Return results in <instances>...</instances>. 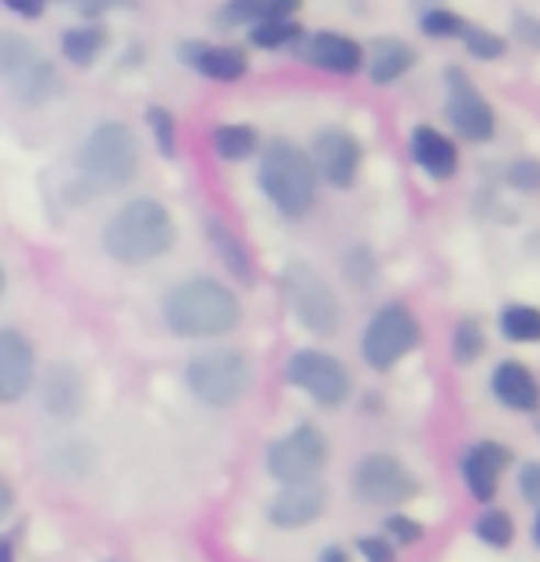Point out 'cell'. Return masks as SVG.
Instances as JSON below:
<instances>
[{"mask_svg":"<svg viewBox=\"0 0 540 562\" xmlns=\"http://www.w3.org/2000/svg\"><path fill=\"white\" fill-rule=\"evenodd\" d=\"M162 316L169 331L180 338H221L236 331L239 324V302L236 294L221 283L206 280V276H192V280L177 283L166 291Z\"/></svg>","mask_w":540,"mask_h":562,"instance_id":"cell-1","label":"cell"},{"mask_svg":"<svg viewBox=\"0 0 540 562\" xmlns=\"http://www.w3.org/2000/svg\"><path fill=\"white\" fill-rule=\"evenodd\" d=\"M173 217L155 199H133L103 228V247L122 265H147L173 247Z\"/></svg>","mask_w":540,"mask_h":562,"instance_id":"cell-2","label":"cell"},{"mask_svg":"<svg viewBox=\"0 0 540 562\" xmlns=\"http://www.w3.org/2000/svg\"><path fill=\"white\" fill-rule=\"evenodd\" d=\"M140 166V147L130 125L103 122L92 130L78 155V188L85 195H108L125 188Z\"/></svg>","mask_w":540,"mask_h":562,"instance_id":"cell-3","label":"cell"},{"mask_svg":"<svg viewBox=\"0 0 540 562\" xmlns=\"http://www.w3.org/2000/svg\"><path fill=\"white\" fill-rule=\"evenodd\" d=\"M261 188L280 214L302 217L316 199L313 158L288 140H272L265 147V158H261Z\"/></svg>","mask_w":540,"mask_h":562,"instance_id":"cell-4","label":"cell"},{"mask_svg":"<svg viewBox=\"0 0 540 562\" xmlns=\"http://www.w3.org/2000/svg\"><path fill=\"white\" fill-rule=\"evenodd\" d=\"M188 386L203 405L228 408L247 394L250 386V364L236 349H206L192 357L188 364Z\"/></svg>","mask_w":540,"mask_h":562,"instance_id":"cell-5","label":"cell"},{"mask_svg":"<svg viewBox=\"0 0 540 562\" xmlns=\"http://www.w3.org/2000/svg\"><path fill=\"white\" fill-rule=\"evenodd\" d=\"M283 291L294 316L302 321V327H310L313 335H331L338 327V302L335 291L327 288V280L320 272H313L310 265H291L283 276Z\"/></svg>","mask_w":540,"mask_h":562,"instance_id":"cell-6","label":"cell"},{"mask_svg":"<svg viewBox=\"0 0 540 562\" xmlns=\"http://www.w3.org/2000/svg\"><path fill=\"white\" fill-rule=\"evenodd\" d=\"M324 463H327V441L320 430L310 427V423H302L299 430H291L288 438H280L269 449L272 479L288 482V485L313 482L316 474L324 471Z\"/></svg>","mask_w":540,"mask_h":562,"instance_id":"cell-7","label":"cell"},{"mask_svg":"<svg viewBox=\"0 0 540 562\" xmlns=\"http://www.w3.org/2000/svg\"><path fill=\"white\" fill-rule=\"evenodd\" d=\"M288 379L299 390H305L313 401H320L324 408L342 405L349 397V390H353L342 360H335L331 353H320V349H302V353H294L288 364Z\"/></svg>","mask_w":540,"mask_h":562,"instance_id":"cell-8","label":"cell"},{"mask_svg":"<svg viewBox=\"0 0 540 562\" xmlns=\"http://www.w3.org/2000/svg\"><path fill=\"white\" fill-rule=\"evenodd\" d=\"M419 342V324L405 305H386L383 313L368 324L364 331V360L379 371H386L390 364H397L401 357L412 353Z\"/></svg>","mask_w":540,"mask_h":562,"instance_id":"cell-9","label":"cell"},{"mask_svg":"<svg viewBox=\"0 0 540 562\" xmlns=\"http://www.w3.org/2000/svg\"><path fill=\"white\" fill-rule=\"evenodd\" d=\"M357 496L368 504H401L416 496L419 482L412 479L408 467H401L394 456H368L353 474Z\"/></svg>","mask_w":540,"mask_h":562,"instance_id":"cell-10","label":"cell"},{"mask_svg":"<svg viewBox=\"0 0 540 562\" xmlns=\"http://www.w3.org/2000/svg\"><path fill=\"white\" fill-rule=\"evenodd\" d=\"M449 119L460 136L482 144L493 136V108L463 70H449Z\"/></svg>","mask_w":540,"mask_h":562,"instance_id":"cell-11","label":"cell"},{"mask_svg":"<svg viewBox=\"0 0 540 562\" xmlns=\"http://www.w3.org/2000/svg\"><path fill=\"white\" fill-rule=\"evenodd\" d=\"M34 386V346L19 331H0V401L15 405Z\"/></svg>","mask_w":540,"mask_h":562,"instance_id":"cell-12","label":"cell"},{"mask_svg":"<svg viewBox=\"0 0 540 562\" xmlns=\"http://www.w3.org/2000/svg\"><path fill=\"white\" fill-rule=\"evenodd\" d=\"M313 169H320L335 188H349L360 169V144L342 130L320 133L313 144Z\"/></svg>","mask_w":540,"mask_h":562,"instance_id":"cell-13","label":"cell"},{"mask_svg":"<svg viewBox=\"0 0 540 562\" xmlns=\"http://www.w3.org/2000/svg\"><path fill=\"white\" fill-rule=\"evenodd\" d=\"M324 504H327L324 485H316V482H294V485H288V490L277 496V501H272L269 518L277 526H283V529H299V526H310L313 518H320Z\"/></svg>","mask_w":540,"mask_h":562,"instance_id":"cell-14","label":"cell"},{"mask_svg":"<svg viewBox=\"0 0 540 562\" xmlns=\"http://www.w3.org/2000/svg\"><path fill=\"white\" fill-rule=\"evenodd\" d=\"M507 460H511V452L496 441L474 445V449L463 456V479H468L471 493L479 496V501H490L496 493V482H500V471L507 467Z\"/></svg>","mask_w":540,"mask_h":562,"instance_id":"cell-15","label":"cell"},{"mask_svg":"<svg viewBox=\"0 0 540 562\" xmlns=\"http://www.w3.org/2000/svg\"><path fill=\"white\" fill-rule=\"evenodd\" d=\"M41 401L56 419H74L85 405V383L74 368H48L45 383H41Z\"/></svg>","mask_w":540,"mask_h":562,"instance_id":"cell-16","label":"cell"},{"mask_svg":"<svg viewBox=\"0 0 540 562\" xmlns=\"http://www.w3.org/2000/svg\"><path fill=\"white\" fill-rule=\"evenodd\" d=\"M412 155H416V162L438 180H449L460 166L457 144H452L449 136L434 133L430 125H419V130L412 133Z\"/></svg>","mask_w":540,"mask_h":562,"instance_id":"cell-17","label":"cell"},{"mask_svg":"<svg viewBox=\"0 0 540 562\" xmlns=\"http://www.w3.org/2000/svg\"><path fill=\"white\" fill-rule=\"evenodd\" d=\"M412 67H416V48L401 37H379L372 52H368V78L375 85L397 81L401 74H408Z\"/></svg>","mask_w":540,"mask_h":562,"instance_id":"cell-18","label":"cell"},{"mask_svg":"<svg viewBox=\"0 0 540 562\" xmlns=\"http://www.w3.org/2000/svg\"><path fill=\"white\" fill-rule=\"evenodd\" d=\"M305 56H310L316 67H324L331 74H353L360 70V63H364V48H360L353 37H342V34H316L310 41V48H305Z\"/></svg>","mask_w":540,"mask_h":562,"instance_id":"cell-19","label":"cell"},{"mask_svg":"<svg viewBox=\"0 0 540 562\" xmlns=\"http://www.w3.org/2000/svg\"><path fill=\"white\" fill-rule=\"evenodd\" d=\"M184 59L199 74L214 81H239L247 74V56L239 48H214V45H184Z\"/></svg>","mask_w":540,"mask_h":562,"instance_id":"cell-20","label":"cell"},{"mask_svg":"<svg viewBox=\"0 0 540 562\" xmlns=\"http://www.w3.org/2000/svg\"><path fill=\"white\" fill-rule=\"evenodd\" d=\"M493 394L500 397L507 408H518V412H533L540 405L537 379L529 375V368H522V364H500V368H496Z\"/></svg>","mask_w":540,"mask_h":562,"instance_id":"cell-21","label":"cell"},{"mask_svg":"<svg viewBox=\"0 0 540 562\" xmlns=\"http://www.w3.org/2000/svg\"><path fill=\"white\" fill-rule=\"evenodd\" d=\"M302 0H228L221 8V23L236 26V23H269V19H294Z\"/></svg>","mask_w":540,"mask_h":562,"instance_id":"cell-22","label":"cell"},{"mask_svg":"<svg viewBox=\"0 0 540 562\" xmlns=\"http://www.w3.org/2000/svg\"><path fill=\"white\" fill-rule=\"evenodd\" d=\"M103 45H108V37H103L100 26H78V30H67V34H63V56L70 63H78V67L97 63Z\"/></svg>","mask_w":540,"mask_h":562,"instance_id":"cell-23","label":"cell"},{"mask_svg":"<svg viewBox=\"0 0 540 562\" xmlns=\"http://www.w3.org/2000/svg\"><path fill=\"white\" fill-rule=\"evenodd\" d=\"M12 81H15L19 97H23L26 103H41L52 89H56V74H52V67H48L45 59L26 63V67L19 70Z\"/></svg>","mask_w":540,"mask_h":562,"instance_id":"cell-24","label":"cell"},{"mask_svg":"<svg viewBox=\"0 0 540 562\" xmlns=\"http://www.w3.org/2000/svg\"><path fill=\"white\" fill-rule=\"evenodd\" d=\"M500 331L511 342H540V310H533V305H507L500 316Z\"/></svg>","mask_w":540,"mask_h":562,"instance_id":"cell-25","label":"cell"},{"mask_svg":"<svg viewBox=\"0 0 540 562\" xmlns=\"http://www.w3.org/2000/svg\"><path fill=\"white\" fill-rule=\"evenodd\" d=\"M206 236L214 239V247L221 250V258H225V265L232 272L239 276V280H250V258H247V250H243V243L232 236V232L221 225V221H210L206 225Z\"/></svg>","mask_w":540,"mask_h":562,"instance_id":"cell-26","label":"cell"},{"mask_svg":"<svg viewBox=\"0 0 540 562\" xmlns=\"http://www.w3.org/2000/svg\"><path fill=\"white\" fill-rule=\"evenodd\" d=\"M254 144H258V133L250 130V125H221L214 133V147L221 158H228V162H239V158H247L254 151Z\"/></svg>","mask_w":540,"mask_h":562,"instance_id":"cell-27","label":"cell"},{"mask_svg":"<svg viewBox=\"0 0 540 562\" xmlns=\"http://www.w3.org/2000/svg\"><path fill=\"white\" fill-rule=\"evenodd\" d=\"M34 48H30L26 37L19 34H8V30H0V74L4 78H15L19 70L26 67V63H34Z\"/></svg>","mask_w":540,"mask_h":562,"instance_id":"cell-28","label":"cell"},{"mask_svg":"<svg viewBox=\"0 0 540 562\" xmlns=\"http://www.w3.org/2000/svg\"><path fill=\"white\" fill-rule=\"evenodd\" d=\"M299 34H302V30H299L294 19H269V23H258L250 30V41L258 48H283V45H291Z\"/></svg>","mask_w":540,"mask_h":562,"instance_id":"cell-29","label":"cell"},{"mask_svg":"<svg viewBox=\"0 0 540 562\" xmlns=\"http://www.w3.org/2000/svg\"><path fill=\"white\" fill-rule=\"evenodd\" d=\"M474 533H479L485 544L507 548V544H511V537H515V529H511V518H507L504 512H485L479 518V526H474Z\"/></svg>","mask_w":540,"mask_h":562,"instance_id":"cell-30","label":"cell"},{"mask_svg":"<svg viewBox=\"0 0 540 562\" xmlns=\"http://www.w3.org/2000/svg\"><path fill=\"white\" fill-rule=\"evenodd\" d=\"M147 122H151V133H155V144H158V151H162L166 158H173L177 151V125H173V114H169L166 108H151L147 111Z\"/></svg>","mask_w":540,"mask_h":562,"instance_id":"cell-31","label":"cell"},{"mask_svg":"<svg viewBox=\"0 0 540 562\" xmlns=\"http://www.w3.org/2000/svg\"><path fill=\"white\" fill-rule=\"evenodd\" d=\"M463 41H468V52L471 56H479V59H500L504 56V37H496L490 34V30H463Z\"/></svg>","mask_w":540,"mask_h":562,"instance_id":"cell-32","label":"cell"},{"mask_svg":"<svg viewBox=\"0 0 540 562\" xmlns=\"http://www.w3.org/2000/svg\"><path fill=\"white\" fill-rule=\"evenodd\" d=\"M419 26H423V34H430V37H460L463 30H468V23L452 12H427Z\"/></svg>","mask_w":540,"mask_h":562,"instance_id":"cell-33","label":"cell"},{"mask_svg":"<svg viewBox=\"0 0 540 562\" xmlns=\"http://www.w3.org/2000/svg\"><path fill=\"white\" fill-rule=\"evenodd\" d=\"M479 353H482V331H479V324L463 321L457 327V357L460 360H474Z\"/></svg>","mask_w":540,"mask_h":562,"instance_id":"cell-34","label":"cell"},{"mask_svg":"<svg viewBox=\"0 0 540 562\" xmlns=\"http://www.w3.org/2000/svg\"><path fill=\"white\" fill-rule=\"evenodd\" d=\"M511 184L526 188V192H537V188H540V162H515Z\"/></svg>","mask_w":540,"mask_h":562,"instance_id":"cell-35","label":"cell"},{"mask_svg":"<svg viewBox=\"0 0 540 562\" xmlns=\"http://www.w3.org/2000/svg\"><path fill=\"white\" fill-rule=\"evenodd\" d=\"M515 34L522 37L526 45L540 48V19H533V15H518V19H515Z\"/></svg>","mask_w":540,"mask_h":562,"instance_id":"cell-36","label":"cell"},{"mask_svg":"<svg viewBox=\"0 0 540 562\" xmlns=\"http://www.w3.org/2000/svg\"><path fill=\"white\" fill-rule=\"evenodd\" d=\"M360 551H364L368 562H394V548L386 540H360Z\"/></svg>","mask_w":540,"mask_h":562,"instance_id":"cell-37","label":"cell"},{"mask_svg":"<svg viewBox=\"0 0 540 562\" xmlns=\"http://www.w3.org/2000/svg\"><path fill=\"white\" fill-rule=\"evenodd\" d=\"M522 493H526V501L540 504V467L537 463L522 467Z\"/></svg>","mask_w":540,"mask_h":562,"instance_id":"cell-38","label":"cell"},{"mask_svg":"<svg viewBox=\"0 0 540 562\" xmlns=\"http://www.w3.org/2000/svg\"><path fill=\"white\" fill-rule=\"evenodd\" d=\"M45 4L48 0H4V8H12V12L23 15V19H37L41 12H45Z\"/></svg>","mask_w":540,"mask_h":562,"instance_id":"cell-39","label":"cell"},{"mask_svg":"<svg viewBox=\"0 0 540 562\" xmlns=\"http://www.w3.org/2000/svg\"><path fill=\"white\" fill-rule=\"evenodd\" d=\"M390 533H394L401 544H412V540H419V526H412L408 518H390Z\"/></svg>","mask_w":540,"mask_h":562,"instance_id":"cell-40","label":"cell"},{"mask_svg":"<svg viewBox=\"0 0 540 562\" xmlns=\"http://www.w3.org/2000/svg\"><path fill=\"white\" fill-rule=\"evenodd\" d=\"M12 512V490H8V482L0 479V518Z\"/></svg>","mask_w":540,"mask_h":562,"instance_id":"cell-41","label":"cell"},{"mask_svg":"<svg viewBox=\"0 0 540 562\" xmlns=\"http://www.w3.org/2000/svg\"><path fill=\"white\" fill-rule=\"evenodd\" d=\"M0 562H12V544L8 540H0Z\"/></svg>","mask_w":540,"mask_h":562,"instance_id":"cell-42","label":"cell"},{"mask_svg":"<svg viewBox=\"0 0 540 562\" xmlns=\"http://www.w3.org/2000/svg\"><path fill=\"white\" fill-rule=\"evenodd\" d=\"M324 562H346V551H327Z\"/></svg>","mask_w":540,"mask_h":562,"instance_id":"cell-43","label":"cell"},{"mask_svg":"<svg viewBox=\"0 0 540 562\" xmlns=\"http://www.w3.org/2000/svg\"><path fill=\"white\" fill-rule=\"evenodd\" d=\"M0 294H4V269H0Z\"/></svg>","mask_w":540,"mask_h":562,"instance_id":"cell-44","label":"cell"},{"mask_svg":"<svg viewBox=\"0 0 540 562\" xmlns=\"http://www.w3.org/2000/svg\"><path fill=\"white\" fill-rule=\"evenodd\" d=\"M537 544H540V518H537Z\"/></svg>","mask_w":540,"mask_h":562,"instance_id":"cell-45","label":"cell"}]
</instances>
